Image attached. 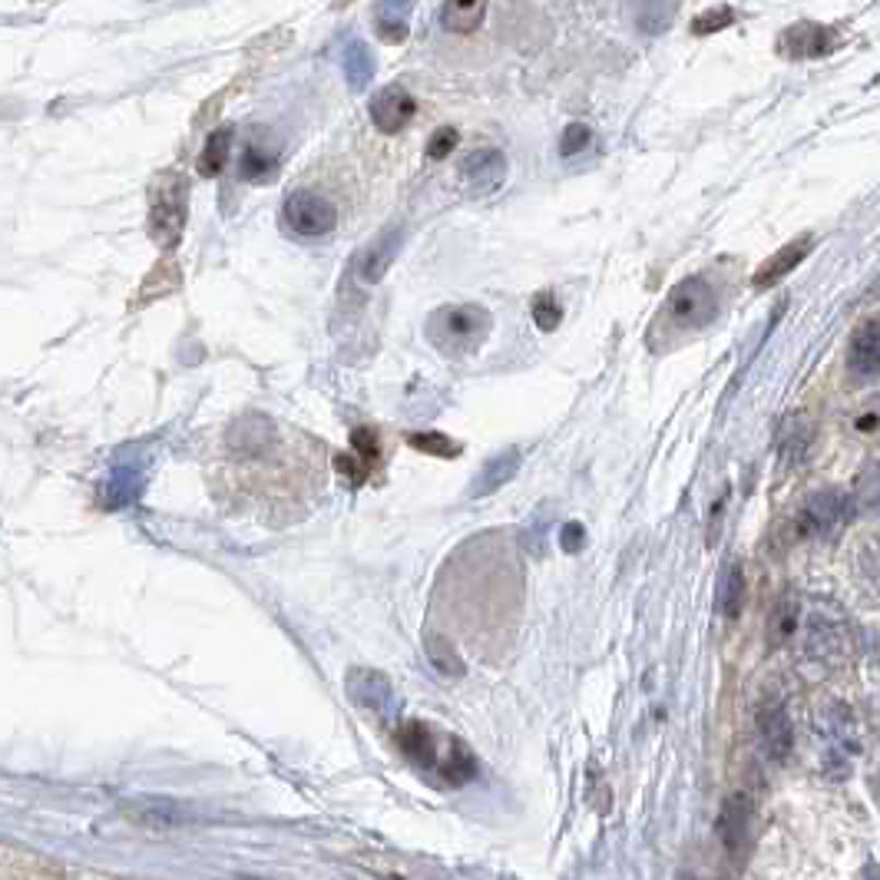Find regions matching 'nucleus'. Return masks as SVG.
<instances>
[{"mask_svg": "<svg viewBox=\"0 0 880 880\" xmlns=\"http://www.w3.org/2000/svg\"><path fill=\"white\" fill-rule=\"evenodd\" d=\"M490 311L480 305H448L427 318V342L448 358L474 355L490 335Z\"/></svg>", "mask_w": 880, "mask_h": 880, "instance_id": "f257e3e1", "label": "nucleus"}, {"mask_svg": "<svg viewBox=\"0 0 880 880\" xmlns=\"http://www.w3.org/2000/svg\"><path fill=\"white\" fill-rule=\"evenodd\" d=\"M189 186L179 173L166 169L150 182V236L159 249L173 252L186 233Z\"/></svg>", "mask_w": 880, "mask_h": 880, "instance_id": "f03ea898", "label": "nucleus"}, {"mask_svg": "<svg viewBox=\"0 0 880 880\" xmlns=\"http://www.w3.org/2000/svg\"><path fill=\"white\" fill-rule=\"evenodd\" d=\"M718 314V295L702 275H689L679 282L663 308V318L676 328V332H699V328L712 324Z\"/></svg>", "mask_w": 880, "mask_h": 880, "instance_id": "7ed1b4c3", "label": "nucleus"}, {"mask_svg": "<svg viewBox=\"0 0 880 880\" xmlns=\"http://www.w3.org/2000/svg\"><path fill=\"white\" fill-rule=\"evenodd\" d=\"M285 226L301 239H321L338 226V209L311 189H295L282 205Z\"/></svg>", "mask_w": 880, "mask_h": 880, "instance_id": "20e7f679", "label": "nucleus"}, {"mask_svg": "<svg viewBox=\"0 0 880 880\" xmlns=\"http://www.w3.org/2000/svg\"><path fill=\"white\" fill-rule=\"evenodd\" d=\"M847 513H851V500L841 490L824 487V490H818V493L808 497L798 530L805 536H831L847 520Z\"/></svg>", "mask_w": 880, "mask_h": 880, "instance_id": "39448f33", "label": "nucleus"}, {"mask_svg": "<svg viewBox=\"0 0 880 880\" xmlns=\"http://www.w3.org/2000/svg\"><path fill=\"white\" fill-rule=\"evenodd\" d=\"M414 114H417V103L401 83H391L371 96V123L388 136L401 133L414 120Z\"/></svg>", "mask_w": 880, "mask_h": 880, "instance_id": "423d86ee", "label": "nucleus"}, {"mask_svg": "<svg viewBox=\"0 0 880 880\" xmlns=\"http://www.w3.org/2000/svg\"><path fill=\"white\" fill-rule=\"evenodd\" d=\"M841 47V37L824 27V24H814V21H801V24H792L782 37H778V50L785 57H828L831 50Z\"/></svg>", "mask_w": 880, "mask_h": 880, "instance_id": "0eeeda50", "label": "nucleus"}, {"mask_svg": "<svg viewBox=\"0 0 880 880\" xmlns=\"http://www.w3.org/2000/svg\"><path fill=\"white\" fill-rule=\"evenodd\" d=\"M507 179V156L500 150H474L461 163V182L474 195H490L503 186Z\"/></svg>", "mask_w": 880, "mask_h": 880, "instance_id": "6e6552de", "label": "nucleus"}, {"mask_svg": "<svg viewBox=\"0 0 880 880\" xmlns=\"http://www.w3.org/2000/svg\"><path fill=\"white\" fill-rule=\"evenodd\" d=\"M758 735H761L768 758H775V761L788 758V751L795 745V728H792V718H788L782 702H768L758 709Z\"/></svg>", "mask_w": 880, "mask_h": 880, "instance_id": "1a4fd4ad", "label": "nucleus"}, {"mask_svg": "<svg viewBox=\"0 0 880 880\" xmlns=\"http://www.w3.org/2000/svg\"><path fill=\"white\" fill-rule=\"evenodd\" d=\"M851 374H857L860 381L880 378V314L860 321V328L851 338Z\"/></svg>", "mask_w": 880, "mask_h": 880, "instance_id": "9d476101", "label": "nucleus"}, {"mask_svg": "<svg viewBox=\"0 0 880 880\" xmlns=\"http://www.w3.org/2000/svg\"><path fill=\"white\" fill-rule=\"evenodd\" d=\"M751 801L745 795H732L725 805H722V814H718V837L722 844L728 847L732 857H741L745 847H748V821H751Z\"/></svg>", "mask_w": 880, "mask_h": 880, "instance_id": "9b49d317", "label": "nucleus"}, {"mask_svg": "<svg viewBox=\"0 0 880 880\" xmlns=\"http://www.w3.org/2000/svg\"><path fill=\"white\" fill-rule=\"evenodd\" d=\"M811 246H814V239L811 236H801V239L788 242L785 249H778L772 259H764L758 265V272H754V288H772L775 282H782L785 275H792L801 265V259L811 252Z\"/></svg>", "mask_w": 880, "mask_h": 880, "instance_id": "f8f14e48", "label": "nucleus"}, {"mask_svg": "<svg viewBox=\"0 0 880 880\" xmlns=\"http://www.w3.org/2000/svg\"><path fill=\"white\" fill-rule=\"evenodd\" d=\"M397 745L401 751L420 764L424 772H437V761H440V748H437V735L424 725V722H404L397 728Z\"/></svg>", "mask_w": 880, "mask_h": 880, "instance_id": "ddd939ff", "label": "nucleus"}, {"mask_svg": "<svg viewBox=\"0 0 880 880\" xmlns=\"http://www.w3.org/2000/svg\"><path fill=\"white\" fill-rule=\"evenodd\" d=\"M397 249H401V229H384V233L361 252L358 275H361L365 282H371V285L381 282V278L388 275V269H391Z\"/></svg>", "mask_w": 880, "mask_h": 880, "instance_id": "4468645a", "label": "nucleus"}, {"mask_svg": "<svg viewBox=\"0 0 880 880\" xmlns=\"http://www.w3.org/2000/svg\"><path fill=\"white\" fill-rule=\"evenodd\" d=\"M411 11L414 0H378L374 8V31L384 44H404L411 34Z\"/></svg>", "mask_w": 880, "mask_h": 880, "instance_id": "2eb2a0df", "label": "nucleus"}, {"mask_svg": "<svg viewBox=\"0 0 880 880\" xmlns=\"http://www.w3.org/2000/svg\"><path fill=\"white\" fill-rule=\"evenodd\" d=\"M437 775L448 785H467L477 775V758L471 754L464 741L448 738V751H440V761H437Z\"/></svg>", "mask_w": 880, "mask_h": 880, "instance_id": "dca6fc26", "label": "nucleus"}, {"mask_svg": "<svg viewBox=\"0 0 880 880\" xmlns=\"http://www.w3.org/2000/svg\"><path fill=\"white\" fill-rule=\"evenodd\" d=\"M516 471H520V451H516V448H510V451L490 457V461L484 464V471L477 474V480L471 484V497H487V493L500 490L503 484H510V477H513Z\"/></svg>", "mask_w": 880, "mask_h": 880, "instance_id": "f3484780", "label": "nucleus"}, {"mask_svg": "<svg viewBox=\"0 0 880 880\" xmlns=\"http://www.w3.org/2000/svg\"><path fill=\"white\" fill-rule=\"evenodd\" d=\"M348 692L358 705H368V709H388L394 692H391V682L381 676V673H371V669H358L352 679H348Z\"/></svg>", "mask_w": 880, "mask_h": 880, "instance_id": "a211bd4d", "label": "nucleus"}, {"mask_svg": "<svg viewBox=\"0 0 880 880\" xmlns=\"http://www.w3.org/2000/svg\"><path fill=\"white\" fill-rule=\"evenodd\" d=\"M487 0H444L440 8V24L451 34H474L484 24Z\"/></svg>", "mask_w": 880, "mask_h": 880, "instance_id": "6ab92c4d", "label": "nucleus"}, {"mask_svg": "<svg viewBox=\"0 0 880 880\" xmlns=\"http://www.w3.org/2000/svg\"><path fill=\"white\" fill-rule=\"evenodd\" d=\"M233 143H236V130H233V127H218V130H212L209 140H205V146H202V153H199L195 169H199L202 176H218V173L226 169L229 156H233Z\"/></svg>", "mask_w": 880, "mask_h": 880, "instance_id": "aec40b11", "label": "nucleus"}, {"mask_svg": "<svg viewBox=\"0 0 880 880\" xmlns=\"http://www.w3.org/2000/svg\"><path fill=\"white\" fill-rule=\"evenodd\" d=\"M676 17V0H632V21L642 34H663Z\"/></svg>", "mask_w": 880, "mask_h": 880, "instance_id": "412c9836", "label": "nucleus"}, {"mask_svg": "<svg viewBox=\"0 0 880 880\" xmlns=\"http://www.w3.org/2000/svg\"><path fill=\"white\" fill-rule=\"evenodd\" d=\"M851 507L857 513H873L880 510V461H867L857 477H854V490H851Z\"/></svg>", "mask_w": 880, "mask_h": 880, "instance_id": "4be33fe9", "label": "nucleus"}, {"mask_svg": "<svg viewBox=\"0 0 880 880\" xmlns=\"http://www.w3.org/2000/svg\"><path fill=\"white\" fill-rule=\"evenodd\" d=\"M140 828H150V831H169V828H179L186 821V814L173 805V801H140L133 811H127Z\"/></svg>", "mask_w": 880, "mask_h": 880, "instance_id": "5701e85b", "label": "nucleus"}, {"mask_svg": "<svg viewBox=\"0 0 880 880\" xmlns=\"http://www.w3.org/2000/svg\"><path fill=\"white\" fill-rule=\"evenodd\" d=\"M424 652H427V658H430V666H433L440 676H444V679H461V676H464V658L457 655L454 642H448L444 635L430 632V635L424 639Z\"/></svg>", "mask_w": 880, "mask_h": 880, "instance_id": "b1692460", "label": "nucleus"}, {"mask_svg": "<svg viewBox=\"0 0 880 880\" xmlns=\"http://www.w3.org/2000/svg\"><path fill=\"white\" fill-rule=\"evenodd\" d=\"M342 67H345V76H348V86L355 93H361L371 80H374V57L371 50L361 44V40H352L342 53Z\"/></svg>", "mask_w": 880, "mask_h": 880, "instance_id": "393cba45", "label": "nucleus"}, {"mask_svg": "<svg viewBox=\"0 0 880 880\" xmlns=\"http://www.w3.org/2000/svg\"><path fill=\"white\" fill-rule=\"evenodd\" d=\"M745 593H748V583H745V570L738 563H732L718 583V609L725 619H738L741 616V606H745Z\"/></svg>", "mask_w": 880, "mask_h": 880, "instance_id": "a878e982", "label": "nucleus"}, {"mask_svg": "<svg viewBox=\"0 0 880 880\" xmlns=\"http://www.w3.org/2000/svg\"><path fill=\"white\" fill-rule=\"evenodd\" d=\"M811 444V424L805 417H792L785 427H782V437H778V451L788 464H798L805 457Z\"/></svg>", "mask_w": 880, "mask_h": 880, "instance_id": "bb28decb", "label": "nucleus"}, {"mask_svg": "<svg viewBox=\"0 0 880 880\" xmlns=\"http://www.w3.org/2000/svg\"><path fill=\"white\" fill-rule=\"evenodd\" d=\"M275 169H278L275 153H269V150L259 146V143H249V146H246V153H242V159H239V176H242V179H249V182H262V179H272Z\"/></svg>", "mask_w": 880, "mask_h": 880, "instance_id": "cd10ccee", "label": "nucleus"}, {"mask_svg": "<svg viewBox=\"0 0 880 880\" xmlns=\"http://www.w3.org/2000/svg\"><path fill=\"white\" fill-rule=\"evenodd\" d=\"M407 444L420 454H430V457H457L461 454V444L451 440L448 433H437V430H420V433H411Z\"/></svg>", "mask_w": 880, "mask_h": 880, "instance_id": "c85d7f7f", "label": "nucleus"}, {"mask_svg": "<svg viewBox=\"0 0 880 880\" xmlns=\"http://www.w3.org/2000/svg\"><path fill=\"white\" fill-rule=\"evenodd\" d=\"M530 311H533V321H536L539 332H557L560 321H563V305L557 301L554 292H539V295H533Z\"/></svg>", "mask_w": 880, "mask_h": 880, "instance_id": "c756f323", "label": "nucleus"}, {"mask_svg": "<svg viewBox=\"0 0 880 880\" xmlns=\"http://www.w3.org/2000/svg\"><path fill=\"white\" fill-rule=\"evenodd\" d=\"M841 622L837 619H828V616H811L808 619V645H811V652H828V649H834L837 642H841Z\"/></svg>", "mask_w": 880, "mask_h": 880, "instance_id": "7c9ffc66", "label": "nucleus"}, {"mask_svg": "<svg viewBox=\"0 0 880 880\" xmlns=\"http://www.w3.org/2000/svg\"><path fill=\"white\" fill-rule=\"evenodd\" d=\"M732 24H735V11L732 8H709L705 14H699L692 21V34L705 37V34H718V31H725Z\"/></svg>", "mask_w": 880, "mask_h": 880, "instance_id": "2f4dec72", "label": "nucleus"}, {"mask_svg": "<svg viewBox=\"0 0 880 880\" xmlns=\"http://www.w3.org/2000/svg\"><path fill=\"white\" fill-rule=\"evenodd\" d=\"M352 448H355V454H358L368 467L381 461V440H378V433H374L371 427H358V430L352 433Z\"/></svg>", "mask_w": 880, "mask_h": 880, "instance_id": "473e14b6", "label": "nucleus"}, {"mask_svg": "<svg viewBox=\"0 0 880 880\" xmlns=\"http://www.w3.org/2000/svg\"><path fill=\"white\" fill-rule=\"evenodd\" d=\"M292 40V34L288 31H269L265 37H259L255 44H249V50H246V57L255 63V60H269L272 53H278L285 44Z\"/></svg>", "mask_w": 880, "mask_h": 880, "instance_id": "72a5a7b5", "label": "nucleus"}, {"mask_svg": "<svg viewBox=\"0 0 880 880\" xmlns=\"http://www.w3.org/2000/svg\"><path fill=\"white\" fill-rule=\"evenodd\" d=\"M593 143V130L586 123H570L563 130V140H560V156H576L583 153L586 146Z\"/></svg>", "mask_w": 880, "mask_h": 880, "instance_id": "f704fd0d", "label": "nucleus"}, {"mask_svg": "<svg viewBox=\"0 0 880 880\" xmlns=\"http://www.w3.org/2000/svg\"><path fill=\"white\" fill-rule=\"evenodd\" d=\"M335 467H338V474H342L352 487H361V484L368 480V471H371L358 454H338V457H335Z\"/></svg>", "mask_w": 880, "mask_h": 880, "instance_id": "c9c22d12", "label": "nucleus"}, {"mask_svg": "<svg viewBox=\"0 0 880 880\" xmlns=\"http://www.w3.org/2000/svg\"><path fill=\"white\" fill-rule=\"evenodd\" d=\"M454 146H457V130L444 127V130H437V133L430 136V143H427V156H430V159H448V156L454 153Z\"/></svg>", "mask_w": 880, "mask_h": 880, "instance_id": "e433bc0d", "label": "nucleus"}, {"mask_svg": "<svg viewBox=\"0 0 880 880\" xmlns=\"http://www.w3.org/2000/svg\"><path fill=\"white\" fill-rule=\"evenodd\" d=\"M560 546L567 549V554H580V549L586 546V526L576 523V520L563 523V530H560Z\"/></svg>", "mask_w": 880, "mask_h": 880, "instance_id": "4c0bfd02", "label": "nucleus"}, {"mask_svg": "<svg viewBox=\"0 0 880 880\" xmlns=\"http://www.w3.org/2000/svg\"><path fill=\"white\" fill-rule=\"evenodd\" d=\"M722 516H725V500H722V503H715V510H712V526H709V543H715V536H718V523H722Z\"/></svg>", "mask_w": 880, "mask_h": 880, "instance_id": "58836bf2", "label": "nucleus"}]
</instances>
